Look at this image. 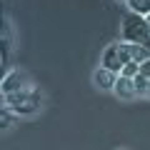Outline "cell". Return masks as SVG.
<instances>
[{
    "label": "cell",
    "mask_w": 150,
    "mask_h": 150,
    "mask_svg": "<svg viewBox=\"0 0 150 150\" xmlns=\"http://www.w3.org/2000/svg\"><path fill=\"white\" fill-rule=\"evenodd\" d=\"M148 95H150V85H148Z\"/></svg>",
    "instance_id": "obj_13"
},
{
    "label": "cell",
    "mask_w": 150,
    "mask_h": 150,
    "mask_svg": "<svg viewBox=\"0 0 150 150\" xmlns=\"http://www.w3.org/2000/svg\"><path fill=\"white\" fill-rule=\"evenodd\" d=\"M100 68H108V70H112V73L120 75V70H123V60H120V53H118V43L108 45V48L103 50Z\"/></svg>",
    "instance_id": "obj_4"
},
{
    "label": "cell",
    "mask_w": 150,
    "mask_h": 150,
    "mask_svg": "<svg viewBox=\"0 0 150 150\" xmlns=\"http://www.w3.org/2000/svg\"><path fill=\"white\" fill-rule=\"evenodd\" d=\"M118 53H120V60H123V65L133 63V55H130V43H118Z\"/></svg>",
    "instance_id": "obj_11"
},
{
    "label": "cell",
    "mask_w": 150,
    "mask_h": 150,
    "mask_svg": "<svg viewBox=\"0 0 150 150\" xmlns=\"http://www.w3.org/2000/svg\"><path fill=\"white\" fill-rule=\"evenodd\" d=\"M120 3H128V0H120Z\"/></svg>",
    "instance_id": "obj_14"
},
{
    "label": "cell",
    "mask_w": 150,
    "mask_h": 150,
    "mask_svg": "<svg viewBox=\"0 0 150 150\" xmlns=\"http://www.w3.org/2000/svg\"><path fill=\"white\" fill-rule=\"evenodd\" d=\"M118 78H120L118 73H112V70H108V68H98L95 73H93V83H95L100 90H115Z\"/></svg>",
    "instance_id": "obj_5"
},
{
    "label": "cell",
    "mask_w": 150,
    "mask_h": 150,
    "mask_svg": "<svg viewBox=\"0 0 150 150\" xmlns=\"http://www.w3.org/2000/svg\"><path fill=\"white\" fill-rule=\"evenodd\" d=\"M135 93L138 95H148V85H150V78H145V75H138L135 78Z\"/></svg>",
    "instance_id": "obj_10"
},
{
    "label": "cell",
    "mask_w": 150,
    "mask_h": 150,
    "mask_svg": "<svg viewBox=\"0 0 150 150\" xmlns=\"http://www.w3.org/2000/svg\"><path fill=\"white\" fill-rule=\"evenodd\" d=\"M120 75H123V78H130V80H135V78L140 75V65H138V63H128V65H123Z\"/></svg>",
    "instance_id": "obj_9"
},
{
    "label": "cell",
    "mask_w": 150,
    "mask_h": 150,
    "mask_svg": "<svg viewBox=\"0 0 150 150\" xmlns=\"http://www.w3.org/2000/svg\"><path fill=\"white\" fill-rule=\"evenodd\" d=\"M140 75H145V78H150V60H145V63H140Z\"/></svg>",
    "instance_id": "obj_12"
},
{
    "label": "cell",
    "mask_w": 150,
    "mask_h": 150,
    "mask_svg": "<svg viewBox=\"0 0 150 150\" xmlns=\"http://www.w3.org/2000/svg\"><path fill=\"white\" fill-rule=\"evenodd\" d=\"M123 40L125 43H135V45H148L150 43V25H148V18L143 15H135V13H128L123 18Z\"/></svg>",
    "instance_id": "obj_2"
},
{
    "label": "cell",
    "mask_w": 150,
    "mask_h": 150,
    "mask_svg": "<svg viewBox=\"0 0 150 150\" xmlns=\"http://www.w3.org/2000/svg\"><path fill=\"white\" fill-rule=\"evenodd\" d=\"M3 95H13V93H20L28 88V78L23 73H18V70H10V73H5V78H3Z\"/></svg>",
    "instance_id": "obj_3"
},
{
    "label": "cell",
    "mask_w": 150,
    "mask_h": 150,
    "mask_svg": "<svg viewBox=\"0 0 150 150\" xmlns=\"http://www.w3.org/2000/svg\"><path fill=\"white\" fill-rule=\"evenodd\" d=\"M125 5H128L130 13H135V15H143V18L150 15V0H128Z\"/></svg>",
    "instance_id": "obj_7"
},
{
    "label": "cell",
    "mask_w": 150,
    "mask_h": 150,
    "mask_svg": "<svg viewBox=\"0 0 150 150\" xmlns=\"http://www.w3.org/2000/svg\"><path fill=\"white\" fill-rule=\"evenodd\" d=\"M15 123H18V115H15L8 105H3V108H0V128L8 130V128H13Z\"/></svg>",
    "instance_id": "obj_8"
},
{
    "label": "cell",
    "mask_w": 150,
    "mask_h": 150,
    "mask_svg": "<svg viewBox=\"0 0 150 150\" xmlns=\"http://www.w3.org/2000/svg\"><path fill=\"white\" fill-rule=\"evenodd\" d=\"M3 103L15 115H35L43 108V93L38 88H25V90L13 93V95H3Z\"/></svg>",
    "instance_id": "obj_1"
},
{
    "label": "cell",
    "mask_w": 150,
    "mask_h": 150,
    "mask_svg": "<svg viewBox=\"0 0 150 150\" xmlns=\"http://www.w3.org/2000/svg\"><path fill=\"white\" fill-rule=\"evenodd\" d=\"M115 95L120 98V100H130V98H135L138 93H135V83L130 80V78H123L120 75L118 83H115Z\"/></svg>",
    "instance_id": "obj_6"
}]
</instances>
